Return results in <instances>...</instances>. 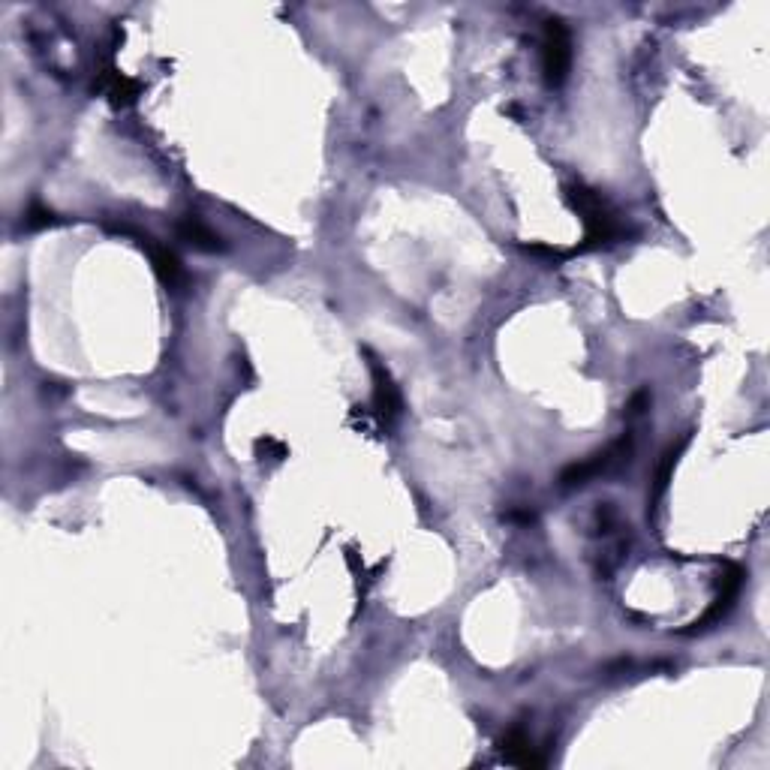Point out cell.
I'll use <instances>...</instances> for the list:
<instances>
[{
	"instance_id": "6da1fadb",
	"label": "cell",
	"mask_w": 770,
	"mask_h": 770,
	"mask_svg": "<svg viewBox=\"0 0 770 770\" xmlns=\"http://www.w3.org/2000/svg\"><path fill=\"white\" fill-rule=\"evenodd\" d=\"M566 199L584 220V244L578 250L605 247V244H614L617 238H623V223H620L617 211L596 190L575 181L566 187Z\"/></svg>"
},
{
	"instance_id": "7a4b0ae2",
	"label": "cell",
	"mask_w": 770,
	"mask_h": 770,
	"mask_svg": "<svg viewBox=\"0 0 770 770\" xmlns=\"http://www.w3.org/2000/svg\"><path fill=\"white\" fill-rule=\"evenodd\" d=\"M629 458H632V434H623L620 440H614V443H608L605 449L593 452L587 461L569 464V467L560 473V488H566V491L584 488V485H590L593 479L608 476V473L626 467Z\"/></svg>"
},
{
	"instance_id": "3957f363",
	"label": "cell",
	"mask_w": 770,
	"mask_h": 770,
	"mask_svg": "<svg viewBox=\"0 0 770 770\" xmlns=\"http://www.w3.org/2000/svg\"><path fill=\"white\" fill-rule=\"evenodd\" d=\"M572 70V34L563 19H548L542 28V73L551 88H560Z\"/></svg>"
},
{
	"instance_id": "277c9868",
	"label": "cell",
	"mask_w": 770,
	"mask_h": 770,
	"mask_svg": "<svg viewBox=\"0 0 770 770\" xmlns=\"http://www.w3.org/2000/svg\"><path fill=\"white\" fill-rule=\"evenodd\" d=\"M370 376H373V413H376V419L382 425H395L401 410H404V401H401V392H398L392 373L385 370L379 361H370Z\"/></svg>"
},
{
	"instance_id": "5b68a950",
	"label": "cell",
	"mask_w": 770,
	"mask_h": 770,
	"mask_svg": "<svg viewBox=\"0 0 770 770\" xmlns=\"http://www.w3.org/2000/svg\"><path fill=\"white\" fill-rule=\"evenodd\" d=\"M136 238H139L142 250H148L151 265H154L157 277L163 280V286H169V289H181V286L187 283V274H184L181 259H178L166 244H160V241H157V238H151V235H136Z\"/></svg>"
},
{
	"instance_id": "8992f818",
	"label": "cell",
	"mask_w": 770,
	"mask_h": 770,
	"mask_svg": "<svg viewBox=\"0 0 770 770\" xmlns=\"http://www.w3.org/2000/svg\"><path fill=\"white\" fill-rule=\"evenodd\" d=\"M94 91H100L112 106H130L139 97V82L118 73L115 67H103L94 79Z\"/></svg>"
},
{
	"instance_id": "52a82bcc",
	"label": "cell",
	"mask_w": 770,
	"mask_h": 770,
	"mask_svg": "<svg viewBox=\"0 0 770 770\" xmlns=\"http://www.w3.org/2000/svg\"><path fill=\"white\" fill-rule=\"evenodd\" d=\"M503 758L515 767H524V770H539L548 764V758L539 752V746L530 740V734H524L521 728H512L506 737H503Z\"/></svg>"
},
{
	"instance_id": "ba28073f",
	"label": "cell",
	"mask_w": 770,
	"mask_h": 770,
	"mask_svg": "<svg viewBox=\"0 0 770 770\" xmlns=\"http://www.w3.org/2000/svg\"><path fill=\"white\" fill-rule=\"evenodd\" d=\"M740 587H743V569L731 563V566H728V572H725V578H722V584H719V593H716L713 605L704 611V617H701L695 626H707V623H716V620H722V617L731 611L734 599L740 596Z\"/></svg>"
},
{
	"instance_id": "9c48e42d",
	"label": "cell",
	"mask_w": 770,
	"mask_h": 770,
	"mask_svg": "<svg viewBox=\"0 0 770 770\" xmlns=\"http://www.w3.org/2000/svg\"><path fill=\"white\" fill-rule=\"evenodd\" d=\"M178 235H181L187 244H193L196 250H205V253L223 250V238H220L202 217H196V214H184V217L178 220Z\"/></svg>"
},
{
	"instance_id": "30bf717a",
	"label": "cell",
	"mask_w": 770,
	"mask_h": 770,
	"mask_svg": "<svg viewBox=\"0 0 770 770\" xmlns=\"http://www.w3.org/2000/svg\"><path fill=\"white\" fill-rule=\"evenodd\" d=\"M686 443H689V434H683L677 443H671V446L662 452V461H659V467H656V473H653V491H650V497H647V506H650V512L656 509V503H659V500H662V494L668 491V479H671V470H674V464H677L680 452L686 449Z\"/></svg>"
},
{
	"instance_id": "8fae6325",
	"label": "cell",
	"mask_w": 770,
	"mask_h": 770,
	"mask_svg": "<svg viewBox=\"0 0 770 770\" xmlns=\"http://www.w3.org/2000/svg\"><path fill=\"white\" fill-rule=\"evenodd\" d=\"M52 223H58L55 214L40 208V205H31L28 214H25V229H43V226H52Z\"/></svg>"
},
{
	"instance_id": "7c38bea8",
	"label": "cell",
	"mask_w": 770,
	"mask_h": 770,
	"mask_svg": "<svg viewBox=\"0 0 770 770\" xmlns=\"http://www.w3.org/2000/svg\"><path fill=\"white\" fill-rule=\"evenodd\" d=\"M256 452H259V455H268V461H280V458H286V446H283V443H277V440H271V437L256 440Z\"/></svg>"
}]
</instances>
